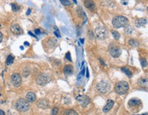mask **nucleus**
<instances>
[{"mask_svg":"<svg viewBox=\"0 0 148 115\" xmlns=\"http://www.w3.org/2000/svg\"><path fill=\"white\" fill-rule=\"evenodd\" d=\"M138 84H139L140 86H141V87L147 88H148V79H147V78L139 79V80H138Z\"/></svg>","mask_w":148,"mask_h":115,"instance_id":"obj_16","label":"nucleus"},{"mask_svg":"<svg viewBox=\"0 0 148 115\" xmlns=\"http://www.w3.org/2000/svg\"><path fill=\"white\" fill-rule=\"evenodd\" d=\"M140 62H141V64L142 66V67H145L147 65V62L146 60L145 59H141L140 60Z\"/></svg>","mask_w":148,"mask_h":115,"instance_id":"obj_27","label":"nucleus"},{"mask_svg":"<svg viewBox=\"0 0 148 115\" xmlns=\"http://www.w3.org/2000/svg\"><path fill=\"white\" fill-rule=\"evenodd\" d=\"M54 34L57 37H60V33H59V31L58 30V29H56L55 32H54Z\"/></svg>","mask_w":148,"mask_h":115,"instance_id":"obj_32","label":"nucleus"},{"mask_svg":"<svg viewBox=\"0 0 148 115\" xmlns=\"http://www.w3.org/2000/svg\"><path fill=\"white\" fill-rule=\"evenodd\" d=\"M21 77L18 73H13L11 76V82L15 87H18L21 85Z\"/></svg>","mask_w":148,"mask_h":115,"instance_id":"obj_8","label":"nucleus"},{"mask_svg":"<svg viewBox=\"0 0 148 115\" xmlns=\"http://www.w3.org/2000/svg\"><path fill=\"white\" fill-rule=\"evenodd\" d=\"M0 90H1V86H0Z\"/></svg>","mask_w":148,"mask_h":115,"instance_id":"obj_43","label":"nucleus"},{"mask_svg":"<svg viewBox=\"0 0 148 115\" xmlns=\"http://www.w3.org/2000/svg\"><path fill=\"white\" fill-rule=\"evenodd\" d=\"M14 59L15 58L12 56V55H9L7 58V60H6V65H10V64H12L14 62Z\"/></svg>","mask_w":148,"mask_h":115,"instance_id":"obj_23","label":"nucleus"},{"mask_svg":"<svg viewBox=\"0 0 148 115\" xmlns=\"http://www.w3.org/2000/svg\"><path fill=\"white\" fill-rule=\"evenodd\" d=\"M0 115H5V112L2 110H0Z\"/></svg>","mask_w":148,"mask_h":115,"instance_id":"obj_35","label":"nucleus"},{"mask_svg":"<svg viewBox=\"0 0 148 115\" xmlns=\"http://www.w3.org/2000/svg\"><path fill=\"white\" fill-rule=\"evenodd\" d=\"M147 10H148V7H147Z\"/></svg>","mask_w":148,"mask_h":115,"instance_id":"obj_44","label":"nucleus"},{"mask_svg":"<svg viewBox=\"0 0 148 115\" xmlns=\"http://www.w3.org/2000/svg\"><path fill=\"white\" fill-rule=\"evenodd\" d=\"M11 6L12 8H13V10L14 11V12H17V11L19 10V8H20V7H19L18 5H17V4H12Z\"/></svg>","mask_w":148,"mask_h":115,"instance_id":"obj_26","label":"nucleus"},{"mask_svg":"<svg viewBox=\"0 0 148 115\" xmlns=\"http://www.w3.org/2000/svg\"><path fill=\"white\" fill-rule=\"evenodd\" d=\"M128 43L130 46L133 47H139V43L137 40H134V39H130L129 41H128Z\"/></svg>","mask_w":148,"mask_h":115,"instance_id":"obj_20","label":"nucleus"},{"mask_svg":"<svg viewBox=\"0 0 148 115\" xmlns=\"http://www.w3.org/2000/svg\"><path fill=\"white\" fill-rule=\"evenodd\" d=\"M37 106L38 107L41 109H46L49 107V102L48 101L45 99H41L38 101L37 102Z\"/></svg>","mask_w":148,"mask_h":115,"instance_id":"obj_11","label":"nucleus"},{"mask_svg":"<svg viewBox=\"0 0 148 115\" xmlns=\"http://www.w3.org/2000/svg\"><path fill=\"white\" fill-rule=\"evenodd\" d=\"M50 80H51V78H50V75L48 74H47V73H41L39 75V77H37L36 83L39 85H41V86H45V84H47L50 82Z\"/></svg>","mask_w":148,"mask_h":115,"instance_id":"obj_7","label":"nucleus"},{"mask_svg":"<svg viewBox=\"0 0 148 115\" xmlns=\"http://www.w3.org/2000/svg\"><path fill=\"white\" fill-rule=\"evenodd\" d=\"M112 34H113V37H114L116 40H118V39H119V38H120V34H119V33L117 31H116V30L112 32Z\"/></svg>","mask_w":148,"mask_h":115,"instance_id":"obj_25","label":"nucleus"},{"mask_svg":"<svg viewBox=\"0 0 148 115\" xmlns=\"http://www.w3.org/2000/svg\"><path fill=\"white\" fill-rule=\"evenodd\" d=\"M113 27L115 28H121V27H125L128 23V19L126 16H117L113 19Z\"/></svg>","mask_w":148,"mask_h":115,"instance_id":"obj_1","label":"nucleus"},{"mask_svg":"<svg viewBox=\"0 0 148 115\" xmlns=\"http://www.w3.org/2000/svg\"><path fill=\"white\" fill-rule=\"evenodd\" d=\"M2 40H3V34H2V33L0 32V43L2 42Z\"/></svg>","mask_w":148,"mask_h":115,"instance_id":"obj_34","label":"nucleus"},{"mask_svg":"<svg viewBox=\"0 0 148 115\" xmlns=\"http://www.w3.org/2000/svg\"><path fill=\"white\" fill-rule=\"evenodd\" d=\"M121 70L126 75H128L130 77L132 75V73L131 71H130V69L128 67H121Z\"/></svg>","mask_w":148,"mask_h":115,"instance_id":"obj_21","label":"nucleus"},{"mask_svg":"<svg viewBox=\"0 0 148 115\" xmlns=\"http://www.w3.org/2000/svg\"><path fill=\"white\" fill-rule=\"evenodd\" d=\"M84 73H85V69L84 68H83L82 69V71L80 73V74L78 75V80H80V79L83 77V75H84Z\"/></svg>","mask_w":148,"mask_h":115,"instance_id":"obj_28","label":"nucleus"},{"mask_svg":"<svg viewBox=\"0 0 148 115\" xmlns=\"http://www.w3.org/2000/svg\"><path fill=\"white\" fill-rule=\"evenodd\" d=\"M60 2H61L63 5H71L70 1H66V0H60Z\"/></svg>","mask_w":148,"mask_h":115,"instance_id":"obj_30","label":"nucleus"},{"mask_svg":"<svg viewBox=\"0 0 148 115\" xmlns=\"http://www.w3.org/2000/svg\"><path fill=\"white\" fill-rule=\"evenodd\" d=\"M95 34L97 39L100 40H104L106 38L107 36V31L105 27L102 26H99L96 27V29H95Z\"/></svg>","mask_w":148,"mask_h":115,"instance_id":"obj_6","label":"nucleus"},{"mask_svg":"<svg viewBox=\"0 0 148 115\" xmlns=\"http://www.w3.org/2000/svg\"><path fill=\"white\" fill-rule=\"evenodd\" d=\"M138 115H148L147 114H138Z\"/></svg>","mask_w":148,"mask_h":115,"instance_id":"obj_42","label":"nucleus"},{"mask_svg":"<svg viewBox=\"0 0 148 115\" xmlns=\"http://www.w3.org/2000/svg\"><path fill=\"white\" fill-rule=\"evenodd\" d=\"M30 69H29V67H26L23 69V76L24 77H27L28 75H30Z\"/></svg>","mask_w":148,"mask_h":115,"instance_id":"obj_24","label":"nucleus"},{"mask_svg":"<svg viewBox=\"0 0 148 115\" xmlns=\"http://www.w3.org/2000/svg\"><path fill=\"white\" fill-rule=\"evenodd\" d=\"M76 100L81 104L82 106L85 107L90 103V98L87 95H79L76 97Z\"/></svg>","mask_w":148,"mask_h":115,"instance_id":"obj_9","label":"nucleus"},{"mask_svg":"<svg viewBox=\"0 0 148 115\" xmlns=\"http://www.w3.org/2000/svg\"><path fill=\"white\" fill-rule=\"evenodd\" d=\"M147 23L146 19H138L135 21V25L137 27H141Z\"/></svg>","mask_w":148,"mask_h":115,"instance_id":"obj_17","label":"nucleus"},{"mask_svg":"<svg viewBox=\"0 0 148 115\" xmlns=\"http://www.w3.org/2000/svg\"><path fill=\"white\" fill-rule=\"evenodd\" d=\"M124 32H126V34H132L133 33V28L130 26V25H126L125 27H124Z\"/></svg>","mask_w":148,"mask_h":115,"instance_id":"obj_19","label":"nucleus"},{"mask_svg":"<svg viewBox=\"0 0 148 115\" xmlns=\"http://www.w3.org/2000/svg\"><path fill=\"white\" fill-rule=\"evenodd\" d=\"M87 77H89V70H88V69H87Z\"/></svg>","mask_w":148,"mask_h":115,"instance_id":"obj_38","label":"nucleus"},{"mask_svg":"<svg viewBox=\"0 0 148 115\" xmlns=\"http://www.w3.org/2000/svg\"><path fill=\"white\" fill-rule=\"evenodd\" d=\"M113 105H114V101L113 100H108L107 101V104H106V106H104V108H103V112H108L110 110V109L113 108Z\"/></svg>","mask_w":148,"mask_h":115,"instance_id":"obj_14","label":"nucleus"},{"mask_svg":"<svg viewBox=\"0 0 148 115\" xmlns=\"http://www.w3.org/2000/svg\"><path fill=\"white\" fill-rule=\"evenodd\" d=\"M109 53L113 58H118L121 54V49L116 44H111L109 46Z\"/></svg>","mask_w":148,"mask_h":115,"instance_id":"obj_4","label":"nucleus"},{"mask_svg":"<svg viewBox=\"0 0 148 115\" xmlns=\"http://www.w3.org/2000/svg\"><path fill=\"white\" fill-rule=\"evenodd\" d=\"M129 89V84L127 82L121 81L118 82L115 86V92L119 95H124L128 92Z\"/></svg>","mask_w":148,"mask_h":115,"instance_id":"obj_2","label":"nucleus"},{"mask_svg":"<svg viewBox=\"0 0 148 115\" xmlns=\"http://www.w3.org/2000/svg\"><path fill=\"white\" fill-rule=\"evenodd\" d=\"M16 108L19 112H26L28 110L30 106L28 101L24 99H19L16 104Z\"/></svg>","mask_w":148,"mask_h":115,"instance_id":"obj_5","label":"nucleus"},{"mask_svg":"<svg viewBox=\"0 0 148 115\" xmlns=\"http://www.w3.org/2000/svg\"><path fill=\"white\" fill-rule=\"evenodd\" d=\"M58 108L57 107H55L52 109V113H51V115H57L58 112Z\"/></svg>","mask_w":148,"mask_h":115,"instance_id":"obj_29","label":"nucleus"},{"mask_svg":"<svg viewBox=\"0 0 148 115\" xmlns=\"http://www.w3.org/2000/svg\"><path fill=\"white\" fill-rule=\"evenodd\" d=\"M64 115H78V113L76 112L73 110H67L64 112Z\"/></svg>","mask_w":148,"mask_h":115,"instance_id":"obj_22","label":"nucleus"},{"mask_svg":"<svg viewBox=\"0 0 148 115\" xmlns=\"http://www.w3.org/2000/svg\"><path fill=\"white\" fill-rule=\"evenodd\" d=\"M24 45H28V46L30 45V44H29V43H28V42H25L24 43Z\"/></svg>","mask_w":148,"mask_h":115,"instance_id":"obj_39","label":"nucleus"},{"mask_svg":"<svg viewBox=\"0 0 148 115\" xmlns=\"http://www.w3.org/2000/svg\"><path fill=\"white\" fill-rule=\"evenodd\" d=\"M100 62H101V64H102V65L105 66V64H104V61H102V59H101V58H100Z\"/></svg>","mask_w":148,"mask_h":115,"instance_id":"obj_37","label":"nucleus"},{"mask_svg":"<svg viewBox=\"0 0 148 115\" xmlns=\"http://www.w3.org/2000/svg\"><path fill=\"white\" fill-rule=\"evenodd\" d=\"M28 34H30V35H31V36H32V37H35V36H34V34H32V33H31V32H29V33H28Z\"/></svg>","mask_w":148,"mask_h":115,"instance_id":"obj_40","label":"nucleus"},{"mask_svg":"<svg viewBox=\"0 0 148 115\" xmlns=\"http://www.w3.org/2000/svg\"><path fill=\"white\" fill-rule=\"evenodd\" d=\"M66 59L69 60V61H71V54L69 52L67 53V54H66Z\"/></svg>","mask_w":148,"mask_h":115,"instance_id":"obj_31","label":"nucleus"},{"mask_svg":"<svg viewBox=\"0 0 148 115\" xmlns=\"http://www.w3.org/2000/svg\"><path fill=\"white\" fill-rule=\"evenodd\" d=\"M35 33L36 35H39L41 33V32L39 29H35Z\"/></svg>","mask_w":148,"mask_h":115,"instance_id":"obj_33","label":"nucleus"},{"mask_svg":"<svg viewBox=\"0 0 148 115\" xmlns=\"http://www.w3.org/2000/svg\"><path fill=\"white\" fill-rule=\"evenodd\" d=\"M80 40H81L82 43H84V39H80Z\"/></svg>","mask_w":148,"mask_h":115,"instance_id":"obj_41","label":"nucleus"},{"mask_svg":"<svg viewBox=\"0 0 148 115\" xmlns=\"http://www.w3.org/2000/svg\"><path fill=\"white\" fill-rule=\"evenodd\" d=\"M141 104V100H140L139 99H137V98L131 99L129 101V102H128L129 106H137V105H139V104Z\"/></svg>","mask_w":148,"mask_h":115,"instance_id":"obj_18","label":"nucleus"},{"mask_svg":"<svg viewBox=\"0 0 148 115\" xmlns=\"http://www.w3.org/2000/svg\"><path fill=\"white\" fill-rule=\"evenodd\" d=\"M30 13H31V10H30V9H28V12L26 13V15H30Z\"/></svg>","mask_w":148,"mask_h":115,"instance_id":"obj_36","label":"nucleus"},{"mask_svg":"<svg viewBox=\"0 0 148 115\" xmlns=\"http://www.w3.org/2000/svg\"><path fill=\"white\" fill-rule=\"evenodd\" d=\"M36 100V95L32 92H29L26 95V101L28 102L32 103Z\"/></svg>","mask_w":148,"mask_h":115,"instance_id":"obj_15","label":"nucleus"},{"mask_svg":"<svg viewBox=\"0 0 148 115\" xmlns=\"http://www.w3.org/2000/svg\"><path fill=\"white\" fill-rule=\"evenodd\" d=\"M73 67L71 65H65L64 66V69H63V72L65 73V75H71L73 73Z\"/></svg>","mask_w":148,"mask_h":115,"instance_id":"obj_13","label":"nucleus"},{"mask_svg":"<svg viewBox=\"0 0 148 115\" xmlns=\"http://www.w3.org/2000/svg\"><path fill=\"white\" fill-rule=\"evenodd\" d=\"M111 86L108 82L105 80L101 81L97 84V89L101 93H107L110 90Z\"/></svg>","mask_w":148,"mask_h":115,"instance_id":"obj_3","label":"nucleus"},{"mask_svg":"<svg viewBox=\"0 0 148 115\" xmlns=\"http://www.w3.org/2000/svg\"><path fill=\"white\" fill-rule=\"evenodd\" d=\"M10 30L15 35H20L23 33V30L19 25L17 23H13L10 27Z\"/></svg>","mask_w":148,"mask_h":115,"instance_id":"obj_10","label":"nucleus"},{"mask_svg":"<svg viewBox=\"0 0 148 115\" xmlns=\"http://www.w3.org/2000/svg\"><path fill=\"white\" fill-rule=\"evenodd\" d=\"M84 5L87 8L90 10L92 12H95L97 10L96 5L94 2L92 1H84Z\"/></svg>","mask_w":148,"mask_h":115,"instance_id":"obj_12","label":"nucleus"}]
</instances>
